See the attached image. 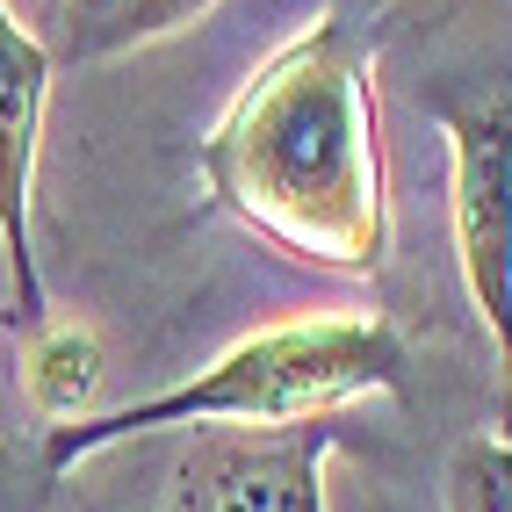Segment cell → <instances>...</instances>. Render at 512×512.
<instances>
[{
    "instance_id": "obj_1",
    "label": "cell",
    "mask_w": 512,
    "mask_h": 512,
    "mask_svg": "<svg viewBox=\"0 0 512 512\" xmlns=\"http://www.w3.org/2000/svg\"><path fill=\"white\" fill-rule=\"evenodd\" d=\"M217 210L325 275H375L390 253V174L375 58L347 22H311L231 94L202 138Z\"/></svg>"
},
{
    "instance_id": "obj_5",
    "label": "cell",
    "mask_w": 512,
    "mask_h": 512,
    "mask_svg": "<svg viewBox=\"0 0 512 512\" xmlns=\"http://www.w3.org/2000/svg\"><path fill=\"white\" fill-rule=\"evenodd\" d=\"M44 101H51V51L37 44V29L0 0V253H8L22 332L51 318L44 311V275H37V238H29V188H37Z\"/></svg>"
},
{
    "instance_id": "obj_4",
    "label": "cell",
    "mask_w": 512,
    "mask_h": 512,
    "mask_svg": "<svg viewBox=\"0 0 512 512\" xmlns=\"http://www.w3.org/2000/svg\"><path fill=\"white\" fill-rule=\"evenodd\" d=\"M339 419L303 426H202L174 462L159 512H325Z\"/></svg>"
},
{
    "instance_id": "obj_7",
    "label": "cell",
    "mask_w": 512,
    "mask_h": 512,
    "mask_svg": "<svg viewBox=\"0 0 512 512\" xmlns=\"http://www.w3.org/2000/svg\"><path fill=\"white\" fill-rule=\"evenodd\" d=\"M217 0H101L87 22H73V58H116L138 51L152 37H174V29L202 22Z\"/></svg>"
},
{
    "instance_id": "obj_8",
    "label": "cell",
    "mask_w": 512,
    "mask_h": 512,
    "mask_svg": "<svg viewBox=\"0 0 512 512\" xmlns=\"http://www.w3.org/2000/svg\"><path fill=\"white\" fill-rule=\"evenodd\" d=\"M448 512H512V419L469 433L448 455Z\"/></svg>"
},
{
    "instance_id": "obj_2",
    "label": "cell",
    "mask_w": 512,
    "mask_h": 512,
    "mask_svg": "<svg viewBox=\"0 0 512 512\" xmlns=\"http://www.w3.org/2000/svg\"><path fill=\"white\" fill-rule=\"evenodd\" d=\"M412 390V354L390 318L368 311H332V318H289L267 325L253 339H238L231 354H217L202 375L94 412L73 426H44L37 469L58 476L80 469L87 455L116 448L130 433H166V426H303V419H339L354 397H397Z\"/></svg>"
},
{
    "instance_id": "obj_3",
    "label": "cell",
    "mask_w": 512,
    "mask_h": 512,
    "mask_svg": "<svg viewBox=\"0 0 512 512\" xmlns=\"http://www.w3.org/2000/svg\"><path fill=\"white\" fill-rule=\"evenodd\" d=\"M426 109L448 138L455 166V195H448V224H455V260H462V289L484 318L498 368H505V419H512V80H440L426 94Z\"/></svg>"
},
{
    "instance_id": "obj_6",
    "label": "cell",
    "mask_w": 512,
    "mask_h": 512,
    "mask_svg": "<svg viewBox=\"0 0 512 512\" xmlns=\"http://www.w3.org/2000/svg\"><path fill=\"white\" fill-rule=\"evenodd\" d=\"M22 390L44 412V426H73L94 419V390H101V339L73 318H44L22 332Z\"/></svg>"
}]
</instances>
